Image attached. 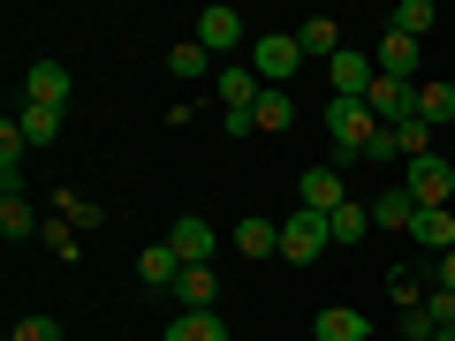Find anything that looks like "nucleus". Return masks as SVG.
Returning <instances> with one entry per match:
<instances>
[{
  "mask_svg": "<svg viewBox=\"0 0 455 341\" xmlns=\"http://www.w3.org/2000/svg\"><path fill=\"white\" fill-rule=\"evenodd\" d=\"M326 243H334V235H326V212H304V205H296L289 220H281V266H319Z\"/></svg>",
  "mask_w": 455,
  "mask_h": 341,
  "instance_id": "7ed1b4c3",
  "label": "nucleus"
},
{
  "mask_svg": "<svg viewBox=\"0 0 455 341\" xmlns=\"http://www.w3.org/2000/svg\"><path fill=\"white\" fill-rule=\"evenodd\" d=\"M372 68H379V76H395V83H425L418 38H395V31H379V46H372Z\"/></svg>",
  "mask_w": 455,
  "mask_h": 341,
  "instance_id": "1a4fd4ad",
  "label": "nucleus"
},
{
  "mask_svg": "<svg viewBox=\"0 0 455 341\" xmlns=\"http://www.w3.org/2000/svg\"><path fill=\"white\" fill-rule=\"evenodd\" d=\"M425 326H433V334H440V326H455V289H433V296H425Z\"/></svg>",
  "mask_w": 455,
  "mask_h": 341,
  "instance_id": "72a5a7b5",
  "label": "nucleus"
},
{
  "mask_svg": "<svg viewBox=\"0 0 455 341\" xmlns=\"http://www.w3.org/2000/svg\"><path fill=\"white\" fill-rule=\"evenodd\" d=\"M251 68H259V83L289 91V76L304 68V46H296V31H259V38H251Z\"/></svg>",
  "mask_w": 455,
  "mask_h": 341,
  "instance_id": "f03ea898",
  "label": "nucleus"
},
{
  "mask_svg": "<svg viewBox=\"0 0 455 341\" xmlns=\"http://www.w3.org/2000/svg\"><path fill=\"white\" fill-rule=\"evenodd\" d=\"M8 341H61V319L31 311V319H16V334H8Z\"/></svg>",
  "mask_w": 455,
  "mask_h": 341,
  "instance_id": "473e14b6",
  "label": "nucleus"
},
{
  "mask_svg": "<svg viewBox=\"0 0 455 341\" xmlns=\"http://www.w3.org/2000/svg\"><path fill=\"white\" fill-rule=\"evenodd\" d=\"M296 46H304V61H334L341 53V23L334 16H304L296 23Z\"/></svg>",
  "mask_w": 455,
  "mask_h": 341,
  "instance_id": "a211bd4d",
  "label": "nucleus"
},
{
  "mask_svg": "<svg viewBox=\"0 0 455 341\" xmlns=\"http://www.w3.org/2000/svg\"><path fill=\"white\" fill-rule=\"evenodd\" d=\"M433 23H440V8H433V0H403V8L387 16V31H395V38H425Z\"/></svg>",
  "mask_w": 455,
  "mask_h": 341,
  "instance_id": "bb28decb",
  "label": "nucleus"
},
{
  "mask_svg": "<svg viewBox=\"0 0 455 341\" xmlns=\"http://www.w3.org/2000/svg\"><path fill=\"white\" fill-rule=\"evenodd\" d=\"M403 190L418 197V205H448V197H455V160H448V152L410 160V167H403Z\"/></svg>",
  "mask_w": 455,
  "mask_h": 341,
  "instance_id": "20e7f679",
  "label": "nucleus"
},
{
  "mask_svg": "<svg viewBox=\"0 0 455 341\" xmlns=\"http://www.w3.org/2000/svg\"><path fill=\"white\" fill-rule=\"evenodd\" d=\"M326 137H334V167H357V160H372L379 122L364 99H326Z\"/></svg>",
  "mask_w": 455,
  "mask_h": 341,
  "instance_id": "f257e3e1",
  "label": "nucleus"
},
{
  "mask_svg": "<svg viewBox=\"0 0 455 341\" xmlns=\"http://www.w3.org/2000/svg\"><path fill=\"white\" fill-rule=\"evenodd\" d=\"M167 68H175V76H182V83H212V76H220V68H212V53H205V46H197V38H182V46H175V53H167Z\"/></svg>",
  "mask_w": 455,
  "mask_h": 341,
  "instance_id": "393cba45",
  "label": "nucleus"
},
{
  "mask_svg": "<svg viewBox=\"0 0 455 341\" xmlns=\"http://www.w3.org/2000/svg\"><path fill=\"white\" fill-rule=\"evenodd\" d=\"M326 83H334V99H372L379 68H372V53H357V46H341L334 61H326Z\"/></svg>",
  "mask_w": 455,
  "mask_h": 341,
  "instance_id": "423d86ee",
  "label": "nucleus"
},
{
  "mask_svg": "<svg viewBox=\"0 0 455 341\" xmlns=\"http://www.w3.org/2000/svg\"><path fill=\"white\" fill-rule=\"evenodd\" d=\"M326 235H334V243H364V235H372V205L349 197L341 212H326Z\"/></svg>",
  "mask_w": 455,
  "mask_h": 341,
  "instance_id": "a878e982",
  "label": "nucleus"
},
{
  "mask_svg": "<svg viewBox=\"0 0 455 341\" xmlns=\"http://www.w3.org/2000/svg\"><path fill=\"white\" fill-rule=\"evenodd\" d=\"M387 289H395V311H403V319H410V311L425 304V296H433V289H425L418 274H410V266H395V281H387Z\"/></svg>",
  "mask_w": 455,
  "mask_h": 341,
  "instance_id": "7c9ffc66",
  "label": "nucleus"
},
{
  "mask_svg": "<svg viewBox=\"0 0 455 341\" xmlns=\"http://www.w3.org/2000/svg\"><path fill=\"white\" fill-rule=\"evenodd\" d=\"M38 205L31 197H23V182H8V190H0V235H8V243H23V235H38Z\"/></svg>",
  "mask_w": 455,
  "mask_h": 341,
  "instance_id": "2eb2a0df",
  "label": "nucleus"
},
{
  "mask_svg": "<svg viewBox=\"0 0 455 341\" xmlns=\"http://www.w3.org/2000/svg\"><path fill=\"white\" fill-rule=\"evenodd\" d=\"M23 137H31V145H61V130H68V114L61 107H31V99H23Z\"/></svg>",
  "mask_w": 455,
  "mask_h": 341,
  "instance_id": "5701e85b",
  "label": "nucleus"
},
{
  "mask_svg": "<svg viewBox=\"0 0 455 341\" xmlns=\"http://www.w3.org/2000/svg\"><path fill=\"white\" fill-rule=\"evenodd\" d=\"M68 91H76V83H68L61 61H31V76H23V99H31V107H61L68 114Z\"/></svg>",
  "mask_w": 455,
  "mask_h": 341,
  "instance_id": "ddd939ff",
  "label": "nucleus"
},
{
  "mask_svg": "<svg viewBox=\"0 0 455 341\" xmlns=\"http://www.w3.org/2000/svg\"><path fill=\"white\" fill-rule=\"evenodd\" d=\"M175 274H182V258L167 243H152V250H137V281L145 289H175Z\"/></svg>",
  "mask_w": 455,
  "mask_h": 341,
  "instance_id": "b1692460",
  "label": "nucleus"
},
{
  "mask_svg": "<svg viewBox=\"0 0 455 341\" xmlns=\"http://www.w3.org/2000/svg\"><path fill=\"white\" fill-rule=\"evenodd\" d=\"M448 160H455V145H448Z\"/></svg>",
  "mask_w": 455,
  "mask_h": 341,
  "instance_id": "4c0bfd02",
  "label": "nucleus"
},
{
  "mask_svg": "<svg viewBox=\"0 0 455 341\" xmlns=\"http://www.w3.org/2000/svg\"><path fill=\"white\" fill-rule=\"evenodd\" d=\"M251 122H259L266 137L296 130V99H289V91H274V83H266V91H259V107H251Z\"/></svg>",
  "mask_w": 455,
  "mask_h": 341,
  "instance_id": "412c9836",
  "label": "nucleus"
},
{
  "mask_svg": "<svg viewBox=\"0 0 455 341\" xmlns=\"http://www.w3.org/2000/svg\"><path fill=\"white\" fill-rule=\"evenodd\" d=\"M403 341H433V334H403Z\"/></svg>",
  "mask_w": 455,
  "mask_h": 341,
  "instance_id": "e433bc0d",
  "label": "nucleus"
},
{
  "mask_svg": "<svg viewBox=\"0 0 455 341\" xmlns=\"http://www.w3.org/2000/svg\"><path fill=\"white\" fill-rule=\"evenodd\" d=\"M38 235H46V250H53V258H61V266H76V227H68L61 212H53V220L38 227Z\"/></svg>",
  "mask_w": 455,
  "mask_h": 341,
  "instance_id": "2f4dec72",
  "label": "nucleus"
},
{
  "mask_svg": "<svg viewBox=\"0 0 455 341\" xmlns=\"http://www.w3.org/2000/svg\"><path fill=\"white\" fill-rule=\"evenodd\" d=\"M160 341H228V326H220V311H175Z\"/></svg>",
  "mask_w": 455,
  "mask_h": 341,
  "instance_id": "aec40b11",
  "label": "nucleus"
},
{
  "mask_svg": "<svg viewBox=\"0 0 455 341\" xmlns=\"http://www.w3.org/2000/svg\"><path fill=\"white\" fill-rule=\"evenodd\" d=\"M23 145H31V137H23V122L8 114V122H0V190L16 182V167H23Z\"/></svg>",
  "mask_w": 455,
  "mask_h": 341,
  "instance_id": "c85d7f7f",
  "label": "nucleus"
},
{
  "mask_svg": "<svg viewBox=\"0 0 455 341\" xmlns=\"http://www.w3.org/2000/svg\"><path fill=\"white\" fill-rule=\"evenodd\" d=\"M243 38H251V23L235 16L228 0H212L205 16H197V46H205V53H235V46H243Z\"/></svg>",
  "mask_w": 455,
  "mask_h": 341,
  "instance_id": "6e6552de",
  "label": "nucleus"
},
{
  "mask_svg": "<svg viewBox=\"0 0 455 341\" xmlns=\"http://www.w3.org/2000/svg\"><path fill=\"white\" fill-rule=\"evenodd\" d=\"M311 341H372V319H364L357 304H326L319 319H311Z\"/></svg>",
  "mask_w": 455,
  "mask_h": 341,
  "instance_id": "f8f14e48",
  "label": "nucleus"
},
{
  "mask_svg": "<svg viewBox=\"0 0 455 341\" xmlns=\"http://www.w3.org/2000/svg\"><path fill=\"white\" fill-rule=\"evenodd\" d=\"M235 250H243L251 266H266V258H281V220H266V212H251V220L235 227Z\"/></svg>",
  "mask_w": 455,
  "mask_h": 341,
  "instance_id": "dca6fc26",
  "label": "nucleus"
},
{
  "mask_svg": "<svg viewBox=\"0 0 455 341\" xmlns=\"http://www.w3.org/2000/svg\"><path fill=\"white\" fill-rule=\"evenodd\" d=\"M418 122H433V130L448 122V130H455V83H440V76L418 83Z\"/></svg>",
  "mask_w": 455,
  "mask_h": 341,
  "instance_id": "4be33fe9",
  "label": "nucleus"
},
{
  "mask_svg": "<svg viewBox=\"0 0 455 341\" xmlns=\"http://www.w3.org/2000/svg\"><path fill=\"white\" fill-rule=\"evenodd\" d=\"M167 250H175L182 266H212V250H220V235H212L205 212H182L175 227H167Z\"/></svg>",
  "mask_w": 455,
  "mask_h": 341,
  "instance_id": "39448f33",
  "label": "nucleus"
},
{
  "mask_svg": "<svg viewBox=\"0 0 455 341\" xmlns=\"http://www.w3.org/2000/svg\"><path fill=\"white\" fill-rule=\"evenodd\" d=\"M425 152H440V130L433 122H403L395 130V160H425Z\"/></svg>",
  "mask_w": 455,
  "mask_h": 341,
  "instance_id": "cd10ccee",
  "label": "nucleus"
},
{
  "mask_svg": "<svg viewBox=\"0 0 455 341\" xmlns=\"http://www.w3.org/2000/svg\"><path fill=\"white\" fill-rule=\"evenodd\" d=\"M364 107H372V122H379V130H403V122H418V83H395V76H379Z\"/></svg>",
  "mask_w": 455,
  "mask_h": 341,
  "instance_id": "0eeeda50",
  "label": "nucleus"
},
{
  "mask_svg": "<svg viewBox=\"0 0 455 341\" xmlns=\"http://www.w3.org/2000/svg\"><path fill=\"white\" fill-rule=\"evenodd\" d=\"M410 220H418V197H410L403 182L372 197V227H387V235H410Z\"/></svg>",
  "mask_w": 455,
  "mask_h": 341,
  "instance_id": "6ab92c4d",
  "label": "nucleus"
},
{
  "mask_svg": "<svg viewBox=\"0 0 455 341\" xmlns=\"http://www.w3.org/2000/svg\"><path fill=\"white\" fill-rule=\"evenodd\" d=\"M296 197H304V212H341L349 205V190H341V167H304V182H296Z\"/></svg>",
  "mask_w": 455,
  "mask_h": 341,
  "instance_id": "9b49d317",
  "label": "nucleus"
},
{
  "mask_svg": "<svg viewBox=\"0 0 455 341\" xmlns=\"http://www.w3.org/2000/svg\"><path fill=\"white\" fill-rule=\"evenodd\" d=\"M212 91H220V107H228V114H251L266 83H259V68H220V76H212Z\"/></svg>",
  "mask_w": 455,
  "mask_h": 341,
  "instance_id": "f3484780",
  "label": "nucleus"
},
{
  "mask_svg": "<svg viewBox=\"0 0 455 341\" xmlns=\"http://www.w3.org/2000/svg\"><path fill=\"white\" fill-rule=\"evenodd\" d=\"M53 212H61V220L76 227V235H84V227H99V220H107V205H92V197H76V190H61V197H53Z\"/></svg>",
  "mask_w": 455,
  "mask_h": 341,
  "instance_id": "c756f323",
  "label": "nucleus"
},
{
  "mask_svg": "<svg viewBox=\"0 0 455 341\" xmlns=\"http://www.w3.org/2000/svg\"><path fill=\"white\" fill-rule=\"evenodd\" d=\"M410 243H418L425 258H448V250H455V212H448V205H418V220H410Z\"/></svg>",
  "mask_w": 455,
  "mask_h": 341,
  "instance_id": "9d476101",
  "label": "nucleus"
},
{
  "mask_svg": "<svg viewBox=\"0 0 455 341\" xmlns=\"http://www.w3.org/2000/svg\"><path fill=\"white\" fill-rule=\"evenodd\" d=\"M433 341H455V326H440V334H433Z\"/></svg>",
  "mask_w": 455,
  "mask_h": 341,
  "instance_id": "c9c22d12",
  "label": "nucleus"
},
{
  "mask_svg": "<svg viewBox=\"0 0 455 341\" xmlns=\"http://www.w3.org/2000/svg\"><path fill=\"white\" fill-rule=\"evenodd\" d=\"M167 296H175V311H212L220 304V274H212V266H182Z\"/></svg>",
  "mask_w": 455,
  "mask_h": 341,
  "instance_id": "4468645a",
  "label": "nucleus"
},
{
  "mask_svg": "<svg viewBox=\"0 0 455 341\" xmlns=\"http://www.w3.org/2000/svg\"><path fill=\"white\" fill-rule=\"evenodd\" d=\"M433 289H455V250H448V258H433Z\"/></svg>",
  "mask_w": 455,
  "mask_h": 341,
  "instance_id": "f704fd0d",
  "label": "nucleus"
}]
</instances>
